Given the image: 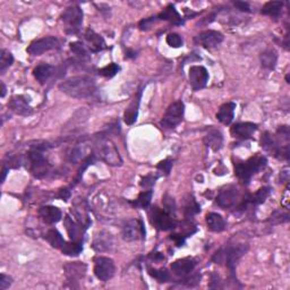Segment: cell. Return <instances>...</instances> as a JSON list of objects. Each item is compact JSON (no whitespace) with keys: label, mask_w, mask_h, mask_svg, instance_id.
<instances>
[{"label":"cell","mask_w":290,"mask_h":290,"mask_svg":"<svg viewBox=\"0 0 290 290\" xmlns=\"http://www.w3.org/2000/svg\"><path fill=\"white\" fill-rule=\"evenodd\" d=\"M59 89L72 98L86 99L94 94L97 85L89 76H74L60 84Z\"/></svg>","instance_id":"6da1fadb"},{"label":"cell","mask_w":290,"mask_h":290,"mask_svg":"<svg viewBox=\"0 0 290 290\" xmlns=\"http://www.w3.org/2000/svg\"><path fill=\"white\" fill-rule=\"evenodd\" d=\"M266 163H268V161H266V158L264 155L256 154L252 156V158H250L245 162L235 163V174L237 175V177L240 181H243L244 182H249L254 174L264 169Z\"/></svg>","instance_id":"7a4b0ae2"},{"label":"cell","mask_w":290,"mask_h":290,"mask_svg":"<svg viewBox=\"0 0 290 290\" xmlns=\"http://www.w3.org/2000/svg\"><path fill=\"white\" fill-rule=\"evenodd\" d=\"M247 250H249V245H246V244H237V245L234 246H228L227 249L217 252L212 259L216 263L226 262L228 268L234 270L236 265H237V262L246 253Z\"/></svg>","instance_id":"3957f363"},{"label":"cell","mask_w":290,"mask_h":290,"mask_svg":"<svg viewBox=\"0 0 290 290\" xmlns=\"http://www.w3.org/2000/svg\"><path fill=\"white\" fill-rule=\"evenodd\" d=\"M95 155L109 166L117 167L123 165V159L118 152V148L110 140H104L100 144H98Z\"/></svg>","instance_id":"277c9868"},{"label":"cell","mask_w":290,"mask_h":290,"mask_svg":"<svg viewBox=\"0 0 290 290\" xmlns=\"http://www.w3.org/2000/svg\"><path fill=\"white\" fill-rule=\"evenodd\" d=\"M185 106L181 101H176L169 106L161 120V125L165 128H175L181 123L184 117Z\"/></svg>","instance_id":"5b68a950"},{"label":"cell","mask_w":290,"mask_h":290,"mask_svg":"<svg viewBox=\"0 0 290 290\" xmlns=\"http://www.w3.org/2000/svg\"><path fill=\"white\" fill-rule=\"evenodd\" d=\"M239 190L236 186L228 185L220 190L217 196V203L223 209H231L242 203Z\"/></svg>","instance_id":"8992f818"},{"label":"cell","mask_w":290,"mask_h":290,"mask_svg":"<svg viewBox=\"0 0 290 290\" xmlns=\"http://www.w3.org/2000/svg\"><path fill=\"white\" fill-rule=\"evenodd\" d=\"M62 21L67 26V32H77L83 23V10L81 9V7L75 5L65 9L62 14Z\"/></svg>","instance_id":"52a82bcc"},{"label":"cell","mask_w":290,"mask_h":290,"mask_svg":"<svg viewBox=\"0 0 290 290\" xmlns=\"http://www.w3.org/2000/svg\"><path fill=\"white\" fill-rule=\"evenodd\" d=\"M30 169L36 178H42L47 176L49 173V163L47 159L42 154L39 148H34L29 153Z\"/></svg>","instance_id":"ba28073f"},{"label":"cell","mask_w":290,"mask_h":290,"mask_svg":"<svg viewBox=\"0 0 290 290\" xmlns=\"http://www.w3.org/2000/svg\"><path fill=\"white\" fill-rule=\"evenodd\" d=\"M151 221L154 226L160 230L168 231L177 227V221L173 215L168 213L165 210L159 208H153L150 212Z\"/></svg>","instance_id":"9c48e42d"},{"label":"cell","mask_w":290,"mask_h":290,"mask_svg":"<svg viewBox=\"0 0 290 290\" xmlns=\"http://www.w3.org/2000/svg\"><path fill=\"white\" fill-rule=\"evenodd\" d=\"M114 263L111 258L106 256H98L94 259V274L99 280L107 282L114 274Z\"/></svg>","instance_id":"30bf717a"},{"label":"cell","mask_w":290,"mask_h":290,"mask_svg":"<svg viewBox=\"0 0 290 290\" xmlns=\"http://www.w3.org/2000/svg\"><path fill=\"white\" fill-rule=\"evenodd\" d=\"M60 47V42L56 36H45L42 39L33 41L29 48L26 49L30 55L32 56H41L42 53L50 51L52 49H57Z\"/></svg>","instance_id":"8fae6325"},{"label":"cell","mask_w":290,"mask_h":290,"mask_svg":"<svg viewBox=\"0 0 290 290\" xmlns=\"http://www.w3.org/2000/svg\"><path fill=\"white\" fill-rule=\"evenodd\" d=\"M145 237V229L141 220H129L123 228V238L126 242H135Z\"/></svg>","instance_id":"7c38bea8"},{"label":"cell","mask_w":290,"mask_h":290,"mask_svg":"<svg viewBox=\"0 0 290 290\" xmlns=\"http://www.w3.org/2000/svg\"><path fill=\"white\" fill-rule=\"evenodd\" d=\"M189 83L195 91L203 89L209 81V72L203 66H192L188 72Z\"/></svg>","instance_id":"4fadbf2b"},{"label":"cell","mask_w":290,"mask_h":290,"mask_svg":"<svg viewBox=\"0 0 290 290\" xmlns=\"http://www.w3.org/2000/svg\"><path fill=\"white\" fill-rule=\"evenodd\" d=\"M223 41V36L220 32L208 30V31L201 32L195 36V42L197 44L207 49H212L219 45Z\"/></svg>","instance_id":"5bb4252c"},{"label":"cell","mask_w":290,"mask_h":290,"mask_svg":"<svg viewBox=\"0 0 290 290\" xmlns=\"http://www.w3.org/2000/svg\"><path fill=\"white\" fill-rule=\"evenodd\" d=\"M8 107L11 111L20 114V116H29L32 113V108L23 95H15L8 102Z\"/></svg>","instance_id":"9a60e30c"},{"label":"cell","mask_w":290,"mask_h":290,"mask_svg":"<svg viewBox=\"0 0 290 290\" xmlns=\"http://www.w3.org/2000/svg\"><path fill=\"white\" fill-rule=\"evenodd\" d=\"M196 266V261L192 257H185V258H179L177 261H175L171 264V270L175 272L177 276L185 277L190 272H193L194 268Z\"/></svg>","instance_id":"2e32d148"},{"label":"cell","mask_w":290,"mask_h":290,"mask_svg":"<svg viewBox=\"0 0 290 290\" xmlns=\"http://www.w3.org/2000/svg\"><path fill=\"white\" fill-rule=\"evenodd\" d=\"M85 40L89 44V49L92 52H99L105 50L107 48L106 41L100 34L95 33L92 29H87L85 32Z\"/></svg>","instance_id":"e0dca14e"},{"label":"cell","mask_w":290,"mask_h":290,"mask_svg":"<svg viewBox=\"0 0 290 290\" xmlns=\"http://www.w3.org/2000/svg\"><path fill=\"white\" fill-rule=\"evenodd\" d=\"M257 131V125L253 123H239L231 127L230 132L232 136L239 139H250Z\"/></svg>","instance_id":"ac0fdd59"},{"label":"cell","mask_w":290,"mask_h":290,"mask_svg":"<svg viewBox=\"0 0 290 290\" xmlns=\"http://www.w3.org/2000/svg\"><path fill=\"white\" fill-rule=\"evenodd\" d=\"M39 217L43 222L48 224H53L62 219V211L58 208L48 205V207H42L39 210Z\"/></svg>","instance_id":"d6986e66"},{"label":"cell","mask_w":290,"mask_h":290,"mask_svg":"<svg viewBox=\"0 0 290 290\" xmlns=\"http://www.w3.org/2000/svg\"><path fill=\"white\" fill-rule=\"evenodd\" d=\"M236 104L235 102H227L220 107L219 111L217 113V119L223 125H229L234 120Z\"/></svg>","instance_id":"ffe728a7"},{"label":"cell","mask_w":290,"mask_h":290,"mask_svg":"<svg viewBox=\"0 0 290 290\" xmlns=\"http://www.w3.org/2000/svg\"><path fill=\"white\" fill-rule=\"evenodd\" d=\"M65 226H66L67 232L70 235V237L72 240H75V242H81V239L83 237V228L82 224L71 218L70 216H67L65 218Z\"/></svg>","instance_id":"44dd1931"},{"label":"cell","mask_w":290,"mask_h":290,"mask_svg":"<svg viewBox=\"0 0 290 290\" xmlns=\"http://www.w3.org/2000/svg\"><path fill=\"white\" fill-rule=\"evenodd\" d=\"M56 68L49 64H41L33 70V75L36 79L41 84H44L50 79L55 74Z\"/></svg>","instance_id":"7402d4cb"},{"label":"cell","mask_w":290,"mask_h":290,"mask_svg":"<svg viewBox=\"0 0 290 290\" xmlns=\"http://www.w3.org/2000/svg\"><path fill=\"white\" fill-rule=\"evenodd\" d=\"M65 270H66V276L68 279L75 281L84 277L86 271V265L81 262H72L65 265Z\"/></svg>","instance_id":"603a6c76"},{"label":"cell","mask_w":290,"mask_h":290,"mask_svg":"<svg viewBox=\"0 0 290 290\" xmlns=\"http://www.w3.org/2000/svg\"><path fill=\"white\" fill-rule=\"evenodd\" d=\"M205 145L213 151H219L222 147L223 136L217 129H211L204 137Z\"/></svg>","instance_id":"cb8c5ba5"},{"label":"cell","mask_w":290,"mask_h":290,"mask_svg":"<svg viewBox=\"0 0 290 290\" xmlns=\"http://www.w3.org/2000/svg\"><path fill=\"white\" fill-rule=\"evenodd\" d=\"M141 95H142V90L139 91V93L134 99V101L132 102L131 106L128 107L127 110H126L124 120L127 125H133L137 119V116H139V106H140V100Z\"/></svg>","instance_id":"d4e9b609"},{"label":"cell","mask_w":290,"mask_h":290,"mask_svg":"<svg viewBox=\"0 0 290 290\" xmlns=\"http://www.w3.org/2000/svg\"><path fill=\"white\" fill-rule=\"evenodd\" d=\"M207 224L211 231L221 232L227 227L226 220L218 213H209L207 216Z\"/></svg>","instance_id":"484cf974"},{"label":"cell","mask_w":290,"mask_h":290,"mask_svg":"<svg viewBox=\"0 0 290 290\" xmlns=\"http://www.w3.org/2000/svg\"><path fill=\"white\" fill-rule=\"evenodd\" d=\"M158 18H160V20L162 21H168L173 23V24L175 25H181L182 23H184L181 20V15H179L176 8H175V6L173 5H169L168 7H166V8L159 14Z\"/></svg>","instance_id":"4316f807"},{"label":"cell","mask_w":290,"mask_h":290,"mask_svg":"<svg viewBox=\"0 0 290 290\" xmlns=\"http://www.w3.org/2000/svg\"><path fill=\"white\" fill-rule=\"evenodd\" d=\"M259 59H261L263 67L266 68V70H273L277 65L278 55H277V52L273 50V49H268V50L263 51L261 53Z\"/></svg>","instance_id":"83f0119b"},{"label":"cell","mask_w":290,"mask_h":290,"mask_svg":"<svg viewBox=\"0 0 290 290\" xmlns=\"http://www.w3.org/2000/svg\"><path fill=\"white\" fill-rule=\"evenodd\" d=\"M45 239L48 240V243L50 244L52 247L59 250H62L65 243H66V240L63 238L62 234H60L57 229H50V230L45 234Z\"/></svg>","instance_id":"f1b7e54d"},{"label":"cell","mask_w":290,"mask_h":290,"mask_svg":"<svg viewBox=\"0 0 290 290\" xmlns=\"http://www.w3.org/2000/svg\"><path fill=\"white\" fill-rule=\"evenodd\" d=\"M282 7H284V2L282 1H269L263 6L262 14L266 15V16L277 17L280 15Z\"/></svg>","instance_id":"f546056e"},{"label":"cell","mask_w":290,"mask_h":290,"mask_svg":"<svg viewBox=\"0 0 290 290\" xmlns=\"http://www.w3.org/2000/svg\"><path fill=\"white\" fill-rule=\"evenodd\" d=\"M271 193L270 187H263V188H259L256 193L253 194V195L247 196L249 198V203L253 205H258L264 203V201L269 197Z\"/></svg>","instance_id":"4dcf8cb0"},{"label":"cell","mask_w":290,"mask_h":290,"mask_svg":"<svg viewBox=\"0 0 290 290\" xmlns=\"http://www.w3.org/2000/svg\"><path fill=\"white\" fill-rule=\"evenodd\" d=\"M83 250L82 247V243L81 242H75V240H72V242L70 243H65V245L63 246L62 252L64 254L66 255H70V256H76V255H78L81 253Z\"/></svg>","instance_id":"1f68e13d"},{"label":"cell","mask_w":290,"mask_h":290,"mask_svg":"<svg viewBox=\"0 0 290 290\" xmlns=\"http://www.w3.org/2000/svg\"><path fill=\"white\" fill-rule=\"evenodd\" d=\"M14 63V57L9 51H7L3 49L0 52V72L3 74L7 71V68H9Z\"/></svg>","instance_id":"d6a6232c"},{"label":"cell","mask_w":290,"mask_h":290,"mask_svg":"<svg viewBox=\"0 0 290 290\" xmlns=\"http://www.w3.org/2000/svg\"><path fill=\"white\" fill-rule=\"evenodd\" d=\"M152 194H153L152 193V190H144V192L140 194L139 197H137V200L133 204L137 208H142V209L147 208L151 203Z\"/></svg>","instance_id":"836d02e7"},{"label":"cell","mask_w":290,"mask_h":290,"mask_svg":"<svg viewBox=\"0 0 290 290\" xmlns=\"http://www.w3.org/2000/svg\"><path fill=\"white\" fill-rule=\"evenodd\" d=\"M86 153V144H78L72 148L71 153V161L77 163L83 160L84 154Z\"/></svg>","instance_id":"e575fe53"},{"label":"cell","mask_w":290,"mask_h":290,"mask_svg":"<svg viewBox=\"0 0 290 290\" xmlns=\"http://www.w3.org/2000/svg\"><path fill=\"white\" fill-rule=\"evenodd\" d=\"M148 273H150L151 277H153L155 280H158L159 282H168L170 280V274L169 272L166 269H160V270H156V269H148Z\"/></svg>","instance_id":"d590c367"},{"label":"cell","mask_w":290,"mask_h":290,"mask_svg":"<svg viewBox=\"0 0 290 290\" xmlns=\"http://www.w3.org/2000/svg\"><path fill=\"white\" fill-rule=\"evenodd\" d=\"M119 70H120V67L118 66L117 64L111 63V64L107 65V66H105L104 68H101V70H99V74H100L101 76H104V77L111 78L117 74L118 72H119Z\"/></svg>","instance_id":"8d00e7d4"},{"label":"cell","mask_w":290,"mask_h":290,"mask_svg":"<svg viewBox=\"0 0 290 290\" xmlns=\"http://www.w3.org/2000/svg\"><path fill=\"white\" fill-rule=\"evenodd\" d=\"M201 211L200 205H198L197 202L194 200L193 197H190L185 205V216L187 218H192L194 215H196Z\"/></svg>","instance_id":"74e56055"},{"label":"cell","mask_w":290,"mask_h":290,"mask_svg":"<svg viewBox=\"0 0 290 290\" xmlns=\"http://www.w3.org/2000/svg\"><path fill=\"white\" fill-rule=\"evenodd\" d=\"M162 204H163V210L167 211L170 215H175L176 212V203H175V200L169 195H165L162 198Z\"/></svg>","instance_id":"f35d334b"},{"label":"cell","mask_w":290,"mask_h":290,"mask_svg":"<svg viewBox=\"0 0 290 290\" xmlns=\"http://www.w3.org/2000/svg\"><path fill=\"white\" fill-rule=\"evenodd\" d=\"M71 50L74 52L75 55L81 57V58H87V57H89V53H87L85 47H84L81 42H72Z\"/></svg>","instance_id":"ab89813d"},{"label":"cell","mask_w":290,"mask_h":290,"mask_svg":"<svg viewBox=\"0 0 290 290\" xmlns=\"http://www.w3.org/2000/svg\"><path fill=\"white\" fill-rule=\"evenodd\" d=\"M167 43L173 48H181L182 45V37L177 33H170L167 36Z\"/></svg>","instance_id":"60d3db41"},{"label":"cell","mask_w":290,"mask_h":290,"mask_svg":"<svg viewBox=\"0 0 290 290\" xmlns=\"http://www.w3.org/2000/svg\"><path fill=\"white\" fill-rule=\"evenodd\" d=\"M288 220H289L288 215L287 213H284V212H274V215L271 216V219H270V221L273 224L287 222Z\"/></svg>","instance_id":"b9f144b4"},{"label":"cell","mask_w":290,"mask_h":290,"mask_svg":"<svg viewBox=\"0 0 290 290\" xmlns=\"http://www.w3.org/2000/svg\"><path fill=\"white\" fill-rule=\"evenodd\" d=\"M156 168L161 171H163V173H165L166 175H169L171 168H173V161H171V160H169V159H166V160H163V161L159 162V165L156 166Z\"/></svg>","instance_id":"7bdbcfd3"},{"label":"cell","mask_w":290,"mask_h":290,"mask_svg":"<svg viewBox=\"0 0 290 290\" xmlns=\"http://www.w3.org/2000/svg\"><path fill=\"white\" fill-rule=\"evenodd\" d=\"M155 23V17H148V18H145V20L141 21L140 24H139V28L142 30V31H146L151 28L152 25H153Z\"/></svg>","instance_id":"ee69618b"},{"label":"cell","mask_w":290,"mask_h":290,"mask_svg":"<svg viewBox=\"0 0 290 290\" xmlns=\"http://www.w3.org/2000/svg\"><path fill=\"white\" fill-rule=\"evenodd\" d=\"M278 135L280 136L281 140H284L288 143V141L290 140V129L288 126H281V127L278 129Z\"/></svg>","instance_id":"f6af8a7d"},{"label":"cell","mask_w":290,"mask_h":290,"mask_svg":"<svg viewBox=\"0 0 290 290\" xmlns=\"http://www.w3.org/2000/svg\"><path fill=\"white\" fill-rule=\"evenodd\" d=\"M11 282H13V279L9 276H6V274H1V277H0V290H5L9 287L11 285Z\"/></svg>","instance_id":"bcb514c9"},{"label":"cell","mask_w":290,"mask_h":290,"mask_svg":"<svg viewBox=\"0 0 290 290\" xmlns=\"http://www.w3.org/2000/svg\"><path fill=\"white\" fill-rule=\"evenodd\" d=\"M156 181V177H154L153 175H148V176L144 177L142 179V182H141V185L143 187H151L154 185V182Z\"/></svg>","instance_id":"7dc6e473"},{"label":"cell","mask_w":290,"mask_h":290,"mask_svg":"<svg viewBox=\"0 0 290 290\" xmlns=\"http://www.w3.org/2000/svg\"><path fill=\"white\" fill-rule=\"evenodd\" d=\"M185 236L184 235H179V234H174L170 236V239H173L175 243H176L177 246H182L185 243Z\"/></svg>","instance_id":"c3c4849f"},{"label":"cell","mask_w":290,"mask_h":290,"mask_svg":"<svg viewBox=\"0 0 290 290\" xmlns=\"http://www.w3.org/2000/svg\"><path fill=\"white\" fill-rule=\"evenodd\" d=\"M235 6L242 11H250V3L244 1H236Z\"/></svg>","instance_id":"681fc988"},{"label":"cell","mask_w":290,"mask_h":290,"mask_svg":"<svg viewBox=\"0 0 290 290\" xmlns=\"http://www.w3.org/2000/svg\"><path fill=\"white\" fill-rule=\"evenodd\" d=\"M70 196H71V192L68 189L60 190V193H59V197L60 198H63V200L67 201V198H70Z\"/></svg>","instance_id":"f907efd6"},{"label":"cell","mask_w":290,"mask_h":290,"mask_svg":"<svg viewBox=\"0 0 290 290\" xmlns=\"http://www.w3.org/2000/svg\"><path fill=\"white\" fill-rule=\"evenodd\" d=\"M7 173H8V168L3 167V168H2V182H3V181H5V179H6V175H7Z\"/></svg>","instance_id":"816d5d0a"},{"label":"cell","mask_w":290,"mask_h":290,"mask_svg":"<svg viewBox=\"0 0 290 290\" xmlns=\"http://www.w3.org/2000/svg\"><path fill=\"white\" fill-rule=\"evenodd\" d=\"M6 95V86L5 84L1 83V98H3Z\"/></svg>","instance_id":"f5cc1de1"},{"label":"cell","mask_w":290,"mask_h":290,"mask_svg":"<svg viewBox=\"0 0 290 290\" xmlns=\"http://www.w3.org/2000/svg\"><path fill=\"white\" fill-rule=\"evenodd\" d=\"M286 79H287V83H289V75H287V77H286Z\"/></svg>","instance_id":"db71d44e"}]
</instances>
